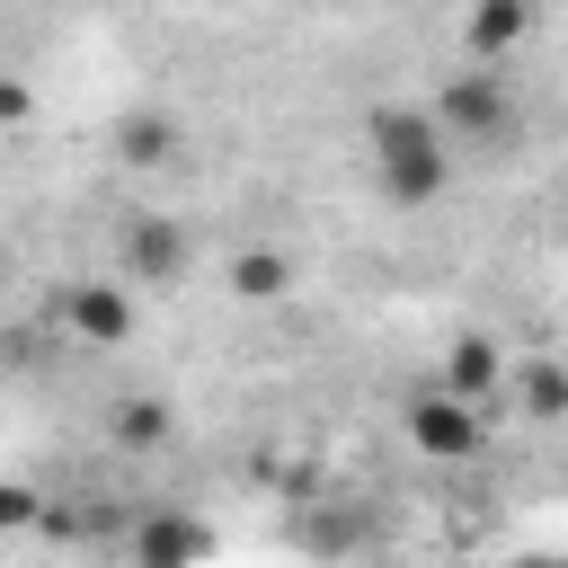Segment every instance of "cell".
<instances>
[{"label": "cell", "mask_w": 568, "mask_h": 568, "mask_svg": "<svg viewBox=\"0 0 568 568\" xmlns=\"http://www.w3.org/2000/svg\"><path fill=\"white\" fill-rule=\"evenodd\" d=\"M124 160H133V169H160V160H169V124H160V115H133V124H124Z\"/></svg>", "instance_id": "cell-11"}, {"label": "cell", "mask_w": 568, "mask_h": 568, "mask_svg": "<svg viewBox=\"0 0 568 568\" xmlns=\"http://www.w3.org/2000/svg\"><path fill=\"white\" fill-rule=\"evenodd\" d=\"M0 275H9V240H0Z\"/></svg>", "instance_id": "cell-15"}, {"label": "cell", "mask_w": 568, "mask_h": 568, "mask_svg": "<svg viewBox=\"0 0 568 568\" xmlns=\"http://www.w3.org/2000/svg\"><path fill=\"white\" fill-rule=\"evenodd\" d=\"M435 124H444V142L462 151H506L515 133H524V106H515V89H506V71L497 62H470V71H453L444 80V98H435Z\"/></svg>", "instance_id": "cell-2"}, {"label": "cell", "mask_w": 568, "mask_h": 568, "mask_svg": "<svg viewBox=\"0 0 568 568\" xmlns=\"http://www.w3.org/2000/svg\"><path fill=\"white\" fill-rule=\"evenodd\" d=\"M0 115H27V89H9V80H0Z\"/></svg>", "instance_id": "cell-14"}, {"label": "cell", "mask_w": 568, "mask_h": 568, "mask_svg": "<svg viewBox=\"0 0 568 568\" xmlns=\"http://www.w3.org/2000/svg\"><path fill=\"white\" fill-rule=\"evenodd\" d=\"M231 293L240 302H284L293 293V257L284 248H240L231 257Z\"/></svg>", "instance_id": "cell-9"}, {"label": "cell", "mask_w": 568, "mask_h": 568, "mask_svg": "<svg viewBox=\"0 0 568 568\" xmlns=\"http://www.w3.org/2000/svg\"><path fill=\"white\" fill-rule=\"evenodd\" d=\"M532 9H541V0H532Z\"/></svg>", "instance_id": "cell-16"}, {"label": "cell", "mask_w": 568, "mask_h": 568, "mask_svg": "<svg viewBox=\"0 0 568 568\" xmlns=\"http://www.w3.org/2000/svg\"><path fill=\"white\" fill-rule=\"evenodd\" d=\"M524 27H532V0H470L462 53H470V62H506V53L524 44Z\"/></svg>", "instance_id": "cell-6"}, {"label": "cell", "mask_w": 568, "mask_h": 568, "mask_svg": "<svg viewBox=\"0 0 568 568\" xmlns=\"http://www.w3.org/2000/svg\"><path fill=\"white\" fill-rule=\"evenodd\" d=\"M36 515H44V497H36V488H18V479H0V532H27Z\"/></svg>", "instance_id": "cell-13"}, {"label": "cell", "mask_w": 568, "mask_h": 568, "mask_svg": "<svg viewBox=\"0 0 568 568\" xmlns=\"http://www.w3.org/2000/svg\"><path fill=\"white\" fill-rule=\"evenodd\" d=\"M364 160H373V186L390 195V204H435L444 186H453V142H444V124H435V106H373L364 115Z\"/></svg>", "instance_id": "cell-1"}, {"label": "cell", "mask_w": 568, "mask_h": 568, "mask_svg": "<svg viewBox=\"0 0 568 568\" xmlns=\"http://www.w3.org/2000/svg\"><path fill=\"white\" fill-rule=\"evenodd\" d=\"M524 408H532V417H559V408H568V373H559V364H532V373H524Z\"/></svg>", "instance_id": "cell-12"}, {"label": "cell", "mask_w": 568, "mask_h": 568, "mask_svg": "<svg viewBox=\"0 0 568 568\" xmlns=\"http://www.w3.org/2000/svg\"><path fill=\"white\" fill-rule=\"evenodd\" d=\"M115 266H124V284H142V293H169V284L186 275V231H178L169 213H133V222L115 231Z\"/></svg>", "instance_id": "cell-4"}, {"label": "cell", "mask_w": 568, "mask_h": 568, "mask_svg": "<svg viewBox=\"0 0 568 568\" xmlns=\"http://www.w3.org/2000/svg\"><path fill=\"white\" fill-rule=\"evenodd\" d=\"M204 550H213V532L186 524V515H142V524H133V559H142V568H160V559H204Z\"/></svg>", "instance_id": "cell-8"}, {"label": "cell", "mask_w": 568, "mask_h": 568, "mask_svg": "<svg viewBox=\"0 0 568 568\" xmlns=\"http://www.w3.org/2000/svg\"><path fill=\"white\" fill-rule=\"evenodd\" d=\"M62 328H71L80 346H124V337L142 328V311H133V284H124V275L71 284V293H62Z\"/></svg>", "instance_id": "cell-5"}, {"label": "cell", "mask_w": 568, "mask_h": 568, "mask_svg": "<svg viewBox=\"0 0 568 568\" xmlns=\"http://www.w3.org/2000/svg\"><path fill=\"white\" fill-rule=\"evenodd\" d=\"M106 435H115L124 453H160V444H169V399H124Z\"/></svg>", "instance_id": "cell-10"}, {"label": "cell", "mask_w": 568, "mask_h": 568, "mask_svg": "<svg viewBox=\"0 0 568 568\" xmlns=\"http://www.w3.org/2000/svg\"><path fill=\"white\" fill-rule=\"evenodd\" d=\"M497 382H506V355H497V337H453V355H444V390H462V399H497Z\"/></svg>", "instance_id": "cell-7"}, {"label": "cell", "mask_w": 568, "mask_h": 568, "mask_svg": "<svg viewBox=\"0 0 568 568\" xmlns=\"http://www.w3.org/2000/svg\"><path fill=\"white\" fill-rule=\"evenodd\" d=\"M408 444H417L426 462H470V453L488 444V408L462 399V390H417V399H408Z\"/></svg>", "instance_id": "cell-3"}]
</instances>
